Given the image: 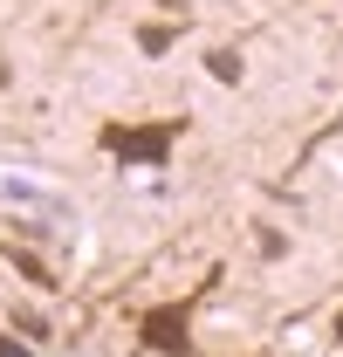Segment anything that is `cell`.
I'll return each instance as SVG.
<instances>
[{"mask_svg":"<svg viewBox=\"0 0 343 357\" xmlns=\"http://www.w3.org/2000/svg\"><path fill=\"white\" fill-rule=\"evenodd\" d=\"M172 137H178V124H144V131H130V124H110L103 131V151H117V158H151V165H165V151H172Z\"/></svg>","mask_w":343,"mask_h":357,"instance_id":"6da1fadb","label":"cell"},{"mask_svg":"<svg viewBox=\"0 0 343 357\" xmlns=\"http://www.w3.org/2000/svg\"><path fill=\"white\" fill-rule=\"evenodd\" d=\"M185 303H165V310H151L144 316V344L151 351H165V357H192V330H185Z\"/></svg>","mask_w":343,"mask_h":357,"instance_id":"7a4b0ae2","label":"cell"},{"mask_svg":"<svg viewBox=\"0 0 343 357\" xmlns=\"http://www.w3.org/2000/svg\"><path fill=\"white\" fill-rule=\"evenodd\" d=\"M206 69H213V76H220L227 89H234L241 76H247V62H241V48H213V55H206Z\"/></svg>","mask_w":343,"mask_h":357,"instance_id":"3957f363","label":"cell"},{"mask_svg":"<svg viewBox=\"0 0 343 357\" xmlns=\"http://www.w3.org/2000/svg\"><path fill=\"white\" fill-rule=\"evenodd\" d=\"M7 261L21 268V275H28V282H42V289H55V275H48V261H35V255H28V248H7Z\"/></svg>","mask_w":343,"mask_h":357,"instance_id":"277c9868","label":"cell"},{"mask_svg":"<svg viewBox=\"0 0 343 357\" xmlns=\"http://www.w3.org/2000/svg\"><path fill=\"white\" fill-rule=\"evenodd\" d=\"M137 48H144V55H165V48H172V28H158V21L137 28Z\"/></svg>","mask_w":343,"mask_h":357,"instance_id":"5b68a950","label":"cell"},{"mask_svg":"<svg viewBox=\"0 0 343 357\" xmlns=\"http://www.w3.org/2000/svg\"><path fill=\"white\" fill-rule=\"evenodd\" d=\"M254 241H261V255H268V261H282V255H289V234H275V227H254Z\"/></svg>","mask_w":343,"mask_h":357,"instance_id":"8992f818","label":"cell"},{"mask_svg":"<svg viewBox=\"0 0 343 357\" xmlns=\"http://www.w3.org/2000/svg\"><path fill=\"white\" fill-rule=\"evenodd\" d=\"M14 323H21V337H42V344H48V316H35V310H14Z\"/></svg>","mask_w":343,"mask_h":357,"instance_id":"52a82bcc","label":"cell"},{"mask_svg":"<svg viewBox=\"0 0 343 357\" xmlns=\"http://www.w3.org/2000/svg\"><path fill=\"white\" fill-rule=\"evenodd\" d=\"M0 357H28V351H21V344H14V337H0Z\"/></svg>","mask_w":343,"mask_h":357,"instance_id":"ba28073f","label":"cell"},{"mask_svg":"<svg viewBox=\"0 0 343 357\" xmlns=\"http://www.w3.org/2000/svg\"><path fill=\"white\" fill-rule=\"evenodd\" d=\"M7 76H14V69H7V62H0V83H7Z\"/></svg>","mask_w":343,"mask_h":357,"instance_id":"9c48e42d","label":"cell"},{"mask_svg":"<svg viewBox=\"0 0 343 357\" xmlns=\"http://www.w3.org/2000/svg\"><path fill=\"white\" fill-rule=\"evenodd\" d=\"M337 337H343V316H337Z\"/></svg>","mask_w":343,"mask_h":357,"instance_id":"30bf717a","label":"cell"}]
</instances>
